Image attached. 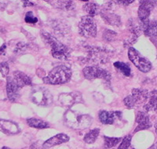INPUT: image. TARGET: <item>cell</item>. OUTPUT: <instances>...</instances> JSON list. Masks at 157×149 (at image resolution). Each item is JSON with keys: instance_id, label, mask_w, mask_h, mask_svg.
<instances>
[{"instance_id": "obj_37", "label": "cell", "mask_w": 157, "mask_h": 149, "mask_svg": "<svg viewBox=\"0 0 157 149\" xmlns=\"http://www.w3.org/2000/svg\"><path fill=\"white\" fill-rule=\"evenodd\" d=\"M8 4V0H0V11H2L6 9Z\"/></svg>"}, {"instance_id": "obj_22", "label": "cell", "mask_w": 157, "mask_h": 149, "mask_svg": "<svg viewBox=\"0 0 157 149\" xmlns=\"http://www.w3.org/2000/svg\"><path fill=\"white\" fill-rule=\"evenodd\" d=\"M154 7L152 5L147 3L145 2H140L139 8H138V12H137V15H138V19L141 21V22H144L147 20H148L149 15L152 12Z\"/></svg>"}, {"instance_id": "obj_5", "label": "cell", "mask_w": 157, "mask_h": 149, "mask_svg": "<svg viewBox=\"0 0 157 149\" xmlns=\"http://www.w3.org/2000/svg\"><path fill=\"white\" fill-rule=\"evenodd\" d=\"M149 94L150 93L146 90L134 89L130 95L124 98L123 103L129 108L139 107L148 101Z\"/></svg>"}, {"instance_id": "obj_33", "label": "cell", "mask_w": 157, "mask_h": 149, "mask_svg": "<svg viewBox=\"0 0 157 149\" xmlns=\"http://www.w3.org/2000/svg\"><path fill=\"white\" fill-rule=\"evenodd\" d=\"M10 71V67L7 62L0 63V73L2 74V77L8 76Z\"/></svg>"}, {"instance_id": "obj_34", "label": "cell", "mask_w": 157, "mask_h": 149, "mask_svg": "<svg viewBox=\"0 0 157 149\" xmlns=\"http://www.w3.org/2000/svg\"><path fill=\"white\" fill-rule=\"evenodd\" d=\"M116 2H117L118 4L120 5H123L124 6H129L130 4H131L132 2H134V1L135 0H115Z\"/></svg>"}, {"instance_id": "obj_13", "label": "cell", "mask_w": 157, "mask_h": 149, "mask_svg": "<svg viewBox=\"0 0 157 149\" xmlns=\"http://www.w3.org/2000/svg\"><path fill=\"white\" fill-rule=\"evenodd\" d=\"M136 123L137 126L134 130V133L138 132L140 130H144L149 129L152 127V123L150 121L149 116H148L147 112H138L136 116Z\"/></svg>"}, {"instance_id": "obj_14", "label": "cell", "mask_w": 157, "mask_h": 149, "mask_svg": "<svg viewBox=\"0 0 157 149\" xmlns=\"http://www.w3.org/2000/svg\"><path fill=\"white\" fill-rule=\"evenodd\" d=\"M121 112H108V111H101L99 112V119L101 123L105 125H112L114 123L116 119L121 118Z\"/></svg>"}, {"instance_id": "obj_15", "label": "cell", "mask_w": 157, "mask_h": 149, "mask_svg": "<svg viewBox=\"0 0 157 149\" xmlns=\"http://www.w3.org/2000/svg\"><path fill=\"white\" fill-rule=\"evenodd\" d=\"M50 27L52 28L54 34L59 37H65L69 34L70 29L69 27L67 25V24L64 23L61 21H52L50 23Z\"/></svg>"}, {"instance_id": "obj_40", "label": "cell", "mask_w": 157, "mask_h": 149, "mask_svg": "<svg viewBox=\"0 0 157 149\" xmlns=\"http://www.w3.org/2000/svg\"><path fill=\"white\" fill-rule=\"evenodd\" d=\"M148 149H157V143L154 144L153 145H152Z\"/></svg>"}, {"instance_id": "obj_7", "label": "cell", "mask_w": 157, "mask_h": 149, "mask_svg": "<svg viewBox=\"0 0 157 149\" xmlns=\"http://www.w3.org/2000/svg\"><path fill=\"white\" fill-rule=\"evenodd\" d=\"M128 57L130 60L144 73L148 72L152 68V64L148 59L143 57L139 52L133 47H130L128 50Z\"/></svg>"}, {"instance_id": "obj_21", "label": "cell", "mask_w": 157, "mask_h": 149, "mask_svg": "<svg viewBox=\"0 0 157 149\" xmlns=\"http://www.w3.org/2000/svg\"><path fill=\"white\" fill-rule=\"evenodd\" d=\"M12 77L14 80V82L19 86L21 88L26 86H31L32 85V80L31 78L28 76L27 74H25L22 71H15L13 72Z\"/></svg>"}, {"instance_id": "obj_42", "label": "cell", "mask_w": 157, "mask_h": 149, "mask_svg": "<svg viewBox=\"0 0 157 149\" xmlns=\"http://www.w3.org/2000/svg\"><path fill=\"white\" fill-rule=\"evenodd\" d=\"M155 133H156V135H157V123H155Z\"/></svg>"}, {"instance_id": "obj_2", "label": "cell", "mask_w": 157, "mask_h": 149, "mask_svg": "<svg viewBox=\"0 0 157 149\" xmlns=\"http://www.w3.org/2000/svg\"><path fill=\"white\" fill-rule=\"evenodd\" d=\"M64 123L67 126L75 130L87 129L92 125L93 118L88 114H81L68 109L64 113Z\"/></svg>"}, {"instance_id": "obj_18", "label": "cell", "mask_w": 157, "mask_h": 149, "mask_svg": "<svg viewBox=\"0 0 157 149\" xmlns=\"http://www.w3.org/2000/svg\"><path fill=\"white\" fill-rule=\"evenodd\" d=\"M142 23L143 33L145 36L149 38L157 37V21H150L149 19Z\"/></svg>"}, {"instance_id": "obj_28", "label": "cell", "mask_w": 157, "mask_h": 149, "mask_svg": "<svg viewBox=\"0 0 157 149\" xmlns=\"http://www.w3.org/2000/svg\"><path fill=\"white\" fill-rule=\"evenodd\" d=\"M105 138V148L109 149L111 147H114L116 144H118L121 141L122 138L120 137H104Z\"/></svg>"}, {"instance_id": "obj_26", "label": "cell", "mask_w": 157, "mask_h": 149, "mask_svg": "<svg viewBox=\"0 0 157 149\" xmlns=\"http://www.w3.org/2000/svg\"><path fill=\"white\" fill-rule=\"evenodd\" d=\"M114 67H116L118 71H120L121 74H123L124 76L129 77L130 76V74H131V69H130V67L128 64L123 62H120V61H117V62L114 63Z\"/></svg>"}, {"instance_id": "obj_31", "label": "cell", "mask_w": 157, "mask_h": 149, "mask_svg": "<svg viewBox=\"0 0 157 149\" xmlns=\"http://www.w3.org/2000/svg\"><path fill=\"white\" fill-rule=\"evenodd\" d=\"M131 135H127L126 137H123L122 143L118 149H128L130 146V143H131Z\"/></svg>"}, {"instance_id": "obj_23", "label": "cell", "mask_w": 157, "mask_h": 149, "mask_svg": "<svg viewBox=\"0 0 157 149\" xmlns=\"http://www.w3.org/2000/svg\"><path fill=\"white\" fill-rule=\"evenodd\" d=\"M27 124L31 127L36 128V129H47L50 127L48 123L42 119H36V118H31V119H27Z\"/></svg>"}, {"instance_id": "obj_6", "label": "cell", "mask_w": 157, "mask_h": 149, "mask_svg": "<svg viewBox=\"0 0 157 149\" xmlns=\"http://www.w3.org/2000/svg\"><path fill=\"white\" fill-rule=\"evenodd\" d=\"M32 101L39 106H49L53 101V96L50 91L42 86H36L31 94Z\"/></svg>"}, {"instance_id": "obj_16", "label": "cell", "mask_w": 157, "mask_h": 149, "mask_svg": "<svg viewBox=\"0 0 157 149\" xmlns=\"http://www.w3.org/2000/svg\"><path fill=\"white\" fill-rule=\"evenodd\" d=\"M69 140V137L64 133H59L54 137H50L47 141L43 142V149H49L54 146L66 143Z\"/></svg>"}, {"instance_id": "obj_9", "label": "cell", "mask_w": 157, "mask_h": 149, "mask_svg": "<svg viewBox=\"0 0 157 149\" xmlns=\"http://www.w3.org/2000/svg\"><path fill=\"white\" fill-rule=\"evenodd\" d=\"M82 73L85 78L88 80H94L96 78L105 80L109 82L112 78V74L109 71L103 69L98 66H87L82 70Z\"/></svg>"}, {"instance_id": "obj_1", "label": "cell", "mask_w": 157, "mask_h": 149, "mask_svg": "<svg viewBox=\"0 0 157 149\" xmlns=\"http://www.w3.org/2000/svg\"><path fill=\"white\" fill-rule=\"evenodd\" d=\"M41 36L45 43L51 49V54L54 58L61 60H66L69 58L71 50L61 43L55 36L45 31H42Z\"/></svg>"}, {"instance_id": "obj_8", "label": "cell", "mask_w": 157, "mask_h": 149, "mask_svg": "<svg viewBox=\"0 0 157 149\" xmlns=\"http://www.w3.org/2000/svg\"><path fill=\"white\" fill-rule=\"evenodd\" d=\"M78 33L85 38H94L97 36V25L92 17L85 16L78 23Z\"/></svg>"}, {"instance_id": "obj_32", "label": "cell", "mask_w": 157, "mask_h": 149, "mask_svg": "<svg viewBox=\"0 0 157 149\" xmlns=\"http://www.w3.org/2000/svg\"><path fill=\"white\" fill-rule=\"evenodd\" d=\"M25 21L26 23L31 24V25H34V24H36L38 22V18L33 14L32 12H28L25 15Z\"/></svg>"}, {"instance_id": "obj_35", "label": "cell", "mask_w": 157, "mask_h": 149, "mask_svg": "<svg viewBox=\"0 0 157 149\" xmlns=\"http://www.w3.org/2000/svg\"><path fill=\"white\" fill-rule=\"evenodd\" d=\"M31 149H43V143L40 140L37 142H35L31 146Z\"/></svg>"}, {"instance_id": "obj_45", "label": "cell", "mask_w": 157, "mask_h": 149, "mask_svg": "<svg viewBox=\"0 0 157 149\" xmlns=\"http://www.w3.org/2000/svg\"><path fill=\"white\" fill-rule=\"evenodd\" d=\"M132 149H134V148H132Z\"/></svg>"}, {"instance_id": "obj_4", "label": "cell", "mask_w": 157, "mask_h": 149, "mask_svg": "<svg viewBox=\"0 0 157 149\" xmlns=\"http://www.w3.org/2000/svg\"><path fill=\"white\" fill-rule=\"evenodd\" d=\"M86 50L87 52L86 61L94 64H106L109 62L112 54V51L102 47L87 46H86Z\"/></svg>"}, {"instance_id": "obj_11", "label": "cell", "mask_w": 157, "mask_h": 149, "mask_svg": "<svg viewBox=\"0 0 157 149\" xmlns=\"http://www.w3.org/2000/svg\"><path fill=\"white\" fill-rule=\"evenodd\" d=\"M21 89L13 78L12 76H8L6 79V94L8 99L12 102H15L20 97V90Z\"/></svg>"}, {"instance_id": "obj_17", "label": "cell", "mask_w": 157, "mask_h": 149, "mask_svg": "<svg viewBox=\"0 0 157 149\" xmlns=\"http://www.w3.org/2000/svg\"><path fill=\"white\" fill-rule=\"evenodd\" d=\"M55 8L64 11H71L75 9V3L73 0H45Z\"/></svg>"}, {"instance_id": "obj_19", "label": "cell", "mask_w": 157, "mask_h": 149, "mask_svg": "<svg viewBox=\"0 0 157 149\" xmlns=\"http://www.w3.org/2000/svg\"><path fill=\"white\" fill-rule=\"evenodd\" d=\"M100 14L103 20L109 25L115 27H120L121 25V19L120 16L114 13L110 12L109 10H101Z\"/></svg>"}, {"instance_id": "obj_38", "label": "cell", "mask_w": 157, "mask_h": 149, "mask_svg": "<svg viewBox=\"0 0 157 149\" xmlns=\"http://www.w3.org/2000/svg\"><path fill=\"white\" fill-rule=\"evenodd\" d=\"M140 2H147V3L152 5L154 7L157 6V0H140Z\"/></svg>"}, {"instance_id": "obj_36", "label": "cell", "mask_w": 157, "mask_h": 149, "mask_svg": "<svg viewBox=\"0 0 157 149\" xmlns=\"http://www.w3.org/2000/svg\"><path fill=\"white\" fill-rule=\"evenodd\" d=\"M22 4H23V7H30V6H35V4L33 2H32L29 0H21Z\"/></svg>"}, {"instance_id": "obj_10", "label": "cell", "mask_w": 157, "mask_h": 149, "mask_svg": "<svg viewBox=\"0 0 157 149\" xmlns=\"http://www.w3.org/2000/svg\"><path fill=\"white\" fill-rule=\"evenodd\" d=\"M59 103L64 108H69L75 104L82 103V97L80 92L73 91L70 93H64L60 94L58 97Z\"/></svg>"}, {"instance_id": "obj_41", "label": "cell", "mask_w": 157, "mask_h": 149, "mask_svg": "<svg viewBox=\"0 0 157 149\" xmlns=\"http://www.w3.org/2000/svg\"><path fill=\"white\" fill-rule=\"evenodd\" d=\"M152 112H155L157 113V102L155 104V105H154L153 109H152Z\"/></svg>"}, {"instance_id": "obj_24", "label": "cell", "mask_w": 157, "mask_h": 149, "mask_svg": "<svg viewBox=\"0 0 157 149\" xmlns=\"http://www.w3.org/2000/svg\"><path fill=\"white\" fill-rule=\"evenodd\" d=\"M83 10L87 13L88 16L92 17L98 15V13H100L101 12L99 6L94 2H88L86 5H84Z\"/></svg>"}, {"instance_id": "obj_30", "label": "cell", "mask_w": 157, "mask_h": 149, "mask_svg": "<svg viewBox=\"0 0 157 149\" xmlns=\"http://www.w3.org/2000/svg\"><path fill=\"white\" fill-rule=\"evenodd\" d=\"M117 38V34L114 31H112L110 29H106L103 33V39L107 42L115 41Z\"/></svg>"}, {"instance_id": "obj_20", "label": "cell", "mask_w": 157, "mask_h": 149, "mask_svg": "<svg viewBox=\"0 0 157 149\" xmlns=\"http://www.w3.org/2000/svg\"><path fill=\"white\" fill-rule=\"evenodd\" d=\"M127 29L129 32L131 33L132 36H136V37H139L143 32L142 29V23L139 19H134L131 18L127 22Z\"/></svg>"}, {"instance_id": "obj_3", "label": "cell", "mask_w": 157, "mask_h": 149, "mask_svg": "<svg viewBox=\"0 0 157 149\" xmlns=\"http://www.w3.org/2000/svg\"><path fill=\"white\" fill-rule=\"evenodd\" d=\"M71 77V70L65 65H59L50 71L48 75L43 78L49 85H60L68 82Z\"/></svg>"}, {"instance_id": "obj_39", "label": "cell", "mask_w": 157, "mask_h": 149, "mask_svg": "<svg viewBox=\"0 0 157 149\" xmlns=\"http://www.w3.org/2000/svg\"><path fill=\"white\" fill-rule=\"evenodd\" d=\"M6 45L4 43L2 45V46L0 47V55H3L4 53H6Z\"/></svg>"}, {"instance_id": "obj_27", "label": "cell", "mask_w": 157, "mask_h": 149, "mask_svg": "<svg viewBox=\"0 0 157 149\" xmlns=\"http://www.w3.org/2000/svg\"><path fill=\"white\" fill-rule=\"evenodd\" d=\"M99 133H100V130L99 129H94V130H92L85 135L83 139L84 141L87 143V144H93L96 140Z\"/></svg>"}, {"instance_id": "obj_29", "label": "cell", "mask_w": 157, "mask_h": 149, "mask_svg": "<svg viewBox=\"0 0 157 149\" xmlns=\"http://www.w3.org/2000/svg\"><path fill=\"white\" fill-rule=\"evenodd\" d=\"M30 45L28 43H25L24 42H20L15 46V48L13 52L15 54H21V53H25L26 51L29 50Z\"/></svg>"}, {"instance_id": "obj_12", "label": "cell", "mask_w": 157, "mask_h": 149, "mask_svg": "<svg viewBox=\"0 0 157 149\" xmlns=\"http://www.w3.org/2000/svg\"><path fill=\"white\" fill-rule=\"evenodd\" d=\"M0 132L4 134L12 136L20 133V129L18 125L14 122L0 119Z\"/></svg>"}, {"instance_id": "obj_25", "label": "cell", "mask_w": 157, "mask_h": 149, "mask_svg": "<svg viewBox=\"0 0 157 149\" xmlns=\"http://www.w3.org/2000/svg\"><path fill=\"white\" fill-rule=\"evenodd\" d=\"M157 102V90H153L150 92L149 97H148L147 103L144 106V109L145 112H152L153 107Z\"/></svg>"}, {"instance_id": "obj_43", "label": "cell", "mask_w": 157, "mask_h": 149, "mask_svg": "<svg viewBox=\"0 0 157 149\" xmlns=\"http://www.w3.org/2000/svg\"><path fill=\"white\" fill-rule=\"evenodd\" d=\"M2 149H11V148H10V147H6V146H4V147H2Z\"/></svg>"}, {"instance_id": "obj_44", "label": "cell", "mask_w": 157, "mask_h": 149, "mask_svg": "<svg viewBox=\"0 0 157 149\" xmlns=\"http://www.w3.org/2000/svg\"><path fill=\"white\" fill-rule=\"evenodd\" d=\"M80 1H82V2H88L89 0H80Z\"/></svg>"}]
</instances>
